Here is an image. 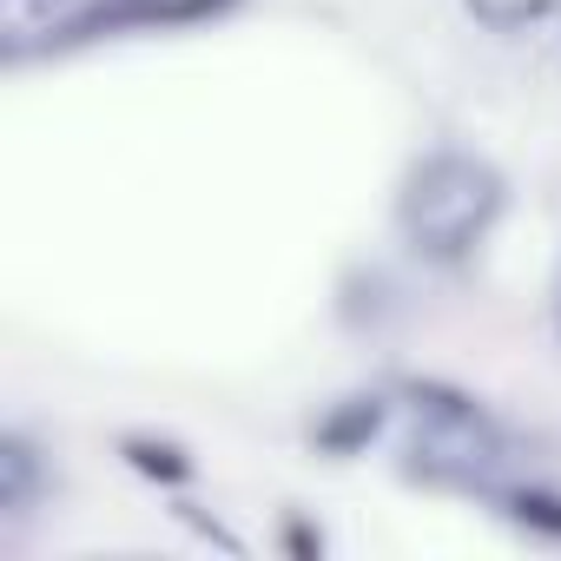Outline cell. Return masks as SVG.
<instances>
[{
  "instance_id": "obj_1",
  "label": "cell",
  "mask_w": 561,
  "mask_h": 561,
  "mask_svg": "<svg viewBox=\"0 0 561 561\" xmlns=\"http://www.w3.org/2000/svg\"><path fill=\"white\" fill-rule=\"evenodd\" d=\"M495 211H502V172L469 152H430L423 165H410L397 192V225L410 251L436 264L469 257V244L495 225Z\"/></svg>"
},
{
  "instance_id": "obj_2",
  "label": "cell",
  "mask_w": 561,
  "mask_h": 561,
  "mask_svg": "<svg viewBox=\"0 0 561 561\" xmlns=\"http://www.w3.org/2000/svg\"><path fill=\"white\" fill-rule=\"evenodd\" d=\"M410 410H416V476L430 482H482L502 456L495 423L449 383H410Z\"/></svg>"
},
{
  "instance_id": "obj_3",
  "label": "cell",
  "mask_w": 561,
  "mask_h": 561,
  "mask_svg": "<svg viewBox=\"0 0 561 561\" xmlns=\"http://www.w3.org/2000/svg\"><path fill=\"white\" fill-rule=\"evenodd\" d=\"M238 0H93L87 14H73L54 41L73 47V41H100V34H133V27H198V21H218Z\"/></svg>"
},
{
  "instance_id": "obj_4",
  "label": "cell",
  "mask_w": 561,
  "mask_h": 561,
  "mask_svg": "<svg viewBox=\"0 0 561 561\" xmlns=\"http://www.w3.org/2000/svg\"><path fill=\"white\" fill-rule=\"evenodd\" d=\"M377 430H383V397H351V403H337V410L318 423V449L351 456V449H364Z\"/></svg>"
},
{
  "instance_id": "obj_5",
  "label": "cell",
  "mask_w": 561,
  "mask_h": 561,
  "mask_svg": "<svg viewBox=\"0 0 561 561\" xmlns=\"http://www.w3.org/2000/svg\"><path fill=\"white\" fill-rule=\"evenodd\" d=\"M34 482H41V456H34V443H27V436H0V508L21 515L27 495H34Z\"/></svg>"
},
{
  "instance_id": "obj_6",
  "label": "cell",
  "mask_w": 561,
  "mask_h": 561,
  "mask_svg": "<svg viewBox=\"0 0 561 561\" xmlns=\"http://www.w3.org/2000/svg\"><path fill=\"white\" fill-rule=\"evenodd\" d=\"M119 449H126V462H133L139 476H152V482H185V476H192V456H185L179 443H159V436H126Z\"/></svg>"
},
{
  "instance_id": "obj_7",
  "label": "cell",
  "mask_w": 561,
  "mask_h": 561,
  "mask_svg": "<svg viewBox=\"0 0 561 561\" xmlns=\"http://www.w3.org/2000/svg\"><path fill=\"white\" fill-rule=\"evenodd\" d=\"M554 8H561V0H469V14H476L482 27H495V34L535 27V21H548Z\"/></svg>"
},
{
  "instance_id": "obj_8",
  "label": "cell",
  "mask_w": 561,
  "mask_h": 561,
  "mask_svg": "<svg viewBox=\"0 0 561 561\" xmlns=\"http://www.w3.org/2000/svg\"><path fill=\"white\" fill-rule=\"evenodd\" d=\"M508 515H515L522 528L561 541V495H554V489H515V495H508Z\"/></svg>"
},
{
  "instance_id": "obj_9",
  "label": "cell",
  "mask_w": 561,
  "mask_h": 561,
  "mask_svg": "<svg viewBox=\"0 0 561 561\" xmlns=\"http://www.w3.org/2000/svg\"><path fill=\"white\" fill-rule=\"evenodd\" d=\"M285 541H291V548H298V554H318V535H311V528H305V522H291V535H285Z\"/></svg>"
}]
</instances>
